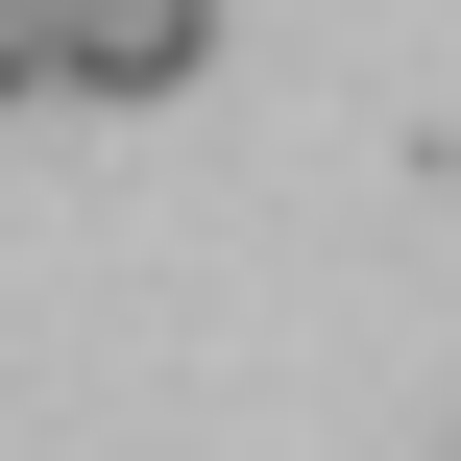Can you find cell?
<instances>
[{
    "instance_id": "1",
    "label": "cell",
    "mask_w": 461,
    "mask_h": 461,
    "mask_svg": "<svg viewBox=\"0 0 461 461\" xmlns=\"http://www.w3.org/2000/svg\"><path fill=\"white\" fill-rule=\"evenodd\" d=\"M219 0H49V97H194Z\"/></svg>"
},
{
    "instance_id": "2",
    "label": "cell",
    "mask_w": 461,
    "mask_h": 461,
    "mask_svg": "<svg viewBox=\"0 0 461 461\" xmlns=\"http://www.w3.org/2000/svg\"><path fill=\"white\" fill-rule=\"evenodd\" d=\"M0 97H49V0H0Z\"/></svg>"
}]
</instances>
